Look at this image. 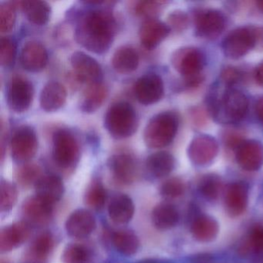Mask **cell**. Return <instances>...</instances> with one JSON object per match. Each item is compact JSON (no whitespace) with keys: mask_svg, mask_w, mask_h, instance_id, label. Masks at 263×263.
<instances>
[{"mask_svg":"<svg viewBox=\"0 0 263 263\" xmlns=\"http://www.w3.org/2000/svg\"><path fill=\"white\" fill-rule=\"evenodd\" d=\"M178 127V118L172 111L154 116L144 128V141L151 148H162L172 143Z\"/></svg>","mask_w":263,"mask_h":263,"instance_id":"7a4b0ae2","label":"cell"},{"mask_svg":"<svg viewBox=\"0 0 263 263\" xmlns=\"http://www.w3.org/2000/svg\"><path fill=\"white\" fill-rule=\"evenodd\" d=\"M180 215L178 209L171 203L162 202L154 208L152 221L158 230H169L177 226Z\"/></svg>","mask_w":263,"mask_h":263,"instance_id":"4316f807","label":"cell"},{"mask_svg":"<svg viewBox=\"0 0 263 263\" xmlns=\"http://www.w3.org/2000/svg\"><path fill=\"white\" fill-rule=\"evenodd\" d=\"M249 185L244 181L229 184L224 195V205L230 216H239L244 213L249 201Z\"/></svg>","mask_w":263,"mask_h":263,"instance_id":"ac0fdd59","label":"cell"},{"mask_svg":"<svg viewBox=\"0 0 263 263\" xmlns=\"http://www.w3.org/2000/svg\"><path fill=\"white\" fill-rule=\"evenodd\" d=\"M116 29V21L110 12L92 10L80 18L75 30V37L89 51L102 54L111 47Z\"/></svg>","mask_w":263,"mask_h":263,"instance_id":"6da1fadb","label":"cell"},{"mask_svg":"<svg viewBox=\"0 0 263 263\" xmlns=\"http://www.w3.org/2000/svg\"><path fill=\"white\" fill-rule=\"evenodd\" d=\"M255 113L258 119L263 123V96L258 100L255 104Z\"/></svg>","mask_w":263,"mask_h":263,"instance_id":"7dc6e473","label":"cell"},{"mask_svg":"<svg viewBox=\"0 0 263 263\" xmlns=\"http://www.w3.org/2000/svg\"><path fill=\"white\" fill-rule=\"evenodd\" d=\"M34 95L33 84L25 78H13L7 91V101L10 110L15 113L27 111L31 105Z\"/></svg>","mask_w":263,"mask_h":263,"instance_id":"52a82bcc","label":"cell"},{"mask_svg":"<svg viewBox=\"0 0 263 263\" xmlns=\"http://www.w3.org/2000/svg\"><path fill=\"white\" fill-rule=\"evenodd\" d=\"M167 24L155 19L147 20L143 23L139 30L141 44L147 50L156 47L170 33Z\"/></svg>","mask_w":263,"mask_h":263,"instance_id":"7402d4cb","label":"cell"},{"mask_svg":"<svg viewBox=\"0 0 263 263\" xmlns=\"http://www.w3.org/2000/svg\"><path fill=\"white\" fill-rule=\"evenodd\" d=\"M16 47L14 41L8 37L1 38L0 41V64L3 67H9L14 63Z\"/></svg>","mask_w":263,"mask_h":263,"instance_id":"ab89813d","label":"cell"},{"mask_svg":"<svg viewBox=\"0 0 263 263\" xmlns=\"http://www.w3.org/2000/svg\"><path fill=\"white\" fill-rule=\"evenodd\" d=\"M16 179L18 184L24 187L36 185L41 175V168L37 164H25L21 166L16 172Z\"/></svg>","mask_w":263,"mask_h":263,"instance_id":"e575fe53","label":"cell"},{"mask_svg":"<svg viewBox=\"0 0 263 263\" xmlns=\"http://www.w3.org/2000/svg\"><path fill=\"white\" fill-rule=\"evenodd\" d=\"M218 142L209 135H199L192 140L187 148L189 159L195 165L205 166L218 155Z\"/></svg>","mask_w":263,"mask_h":263,"instance_id":"8fae6325","label":"cell"},{"mask_svg":"<svg viewBox=\"0 0 263 263\" xmlns=\"http://www.w3.org/2000/svg\"><path fill=\"white\" fill-rule=\"evenodd\" d=\"M184 183L180 178H172L166 180L160 187L161 195L166 199H175L184 194Z\"/></svg>","mask_w":263,"mask_h":263,"instance_id":"f35d334b","label":"cell"},{"mask_svg":"<svg viewBox=\"0 0 263 263\" xmlns=\"http://www.w3.org/2000/svg\"><path fill=\"white\" fill-rule=\"evenodd\" d=\"M213 257L210 254H198L191 258V263H212Z\"/></svg>","mask_w":263,"mask_h":263,"instance_id":"bcb514c9","label":"cell"},{"mask_svg":"<svg viewBox=\"0 0 263 263\" xmlns=\"http://www.w3.org/2000/svg\"><path fill=\"white\" fill-rule=\"evenodd\" d=\"M20 61L27 71L36 73L45 68L48 61V53L41 43L30 41L21 50Z\"/></svg>","mask_w":263,"mask_h":263,"instance_id":"d6986e66","label":"cell"},{"mask_svg":"<svg viewBox=\"0 0 263 263\" xmlns=\"http://www.w3.org/2000/svg\"><path fill=\"white\" fill-rule=\"evenodd\" d=\"M241 73L239 70L234 67H229L224 68L221 73V78L228 85H232L241 80Z\"/></svg>","mask_w":263,"mask_h":263,"instance_id":"ee69618b","label":"cell"},{"mask_svg":"<svg viewBox=\"0 0 263 263\" xmlns=\"http://www.w3.org/2000/svg\"><path fill=\"white\" fill-rule=\"evenodd\" d=\"M37 147V137L31 127L24 125L16 129L10 141L11 155L15 161L27 162L35 156Z\"/></svg>","mask_w":263,"mask_h":263,"instance_id":"8992f818","label":"cell"},{"mask_svg":"<svg viewBox=\"0 0 263 263\" xmlns=\"http://www.w3.org/2000/svg\"><path fill=\"white\" fill-rule=\"evenodd\" d=\"M248 108L247 97L240 90L229 89L223 93L219 101L214 103L212 112L220 121L235 122L246 116Z\"/></svg>","mask_w":263,"mask_h":263,"instance_id":"277c9868","label":"cell"},{"mask_svg":"<svg viewBox=\"0 0 263 263\" xmlns=\"http://www.w3.org/2000/svg\"><path fill=\"white\" fill-rule=\"evenodd\" d=\"M175 165V158L167 152H155L146 161L147 172L157 178L167 176L173 171Z\"/></svg>","mask_w":263,"mask_h":263,"instance_id":"83f0119b","label":"cell"},{"mask_svg":"<svg viewBox=\"0 0 263 263\" xmlns=\"http://www.w3.org/2000/svg\"><path fill=\"white\" fill-rule=\"evenodd\" d=\"M96 218L89 210L77 209L70 214L65 223L67 233L75 238H84L96 229Z\"/></svg>","mask_w":263,"mask_h":263,"instance_id":"2e32d148","label":"cell"},{"mask_svg":"<svg viewBox=\"0 0 263 263\" xmlns=\"http://www.w3.org/2000/svg\"><path fill=\"white\" fill-rule=\"evenodd\" d=\"M249 244L251 249L255 253L263 252V226H254L251 229L249 235Z\"/></svg>","mask_w":263,"mask_h":263,"instance_id":"7bdbcfd3","label":"cell"},{"mask_svg":"<svg viewBox=\"0 0 263 263\" xmlns=\"http://www.w3.org/2000/svg\"><path fill=\"white\" fill-rule=\"evenodd\" d=\"M30 235V226L24 221L6 226L0 232V250L7 252L16 249L24 244Z\"/></svg>","mask_w":263,"mask_h":263,"instance_id":"44dd1931","label":"cell"},{"mask_svg":"<svg viewBox=\"0 0 263 263\" xmlns=\"http://www.w3.org/2000/svg\"><path fill=\"white\" fill-rule=\"evenodd\" d=\"M236 160L244 170L258 171L263 165V144L255 140L242 141L237 147Z\"/></svg>","mask_w":263,"mask_h":263,"instance_id":"e0dca14e","label":"cell"},{"mask_svg":"<svg viewBox=\"0 0 263 263\" xmlns=\"http://www.w3.org/2000/svg\"><path fill=\"white\" fill-rule=\"evenodd\" d=\"M16 7L12 3L0 5V30L2 33L11 31L16 23Z\"/></svg>","mask_w":263,"mask_h":263,"instance_id":"74e56055","label":"cell"},{"mask_svg":"<svg viewBox=\"0 0 263 263\" xmlns=\"http://www.w3.org/2000/svg\"><path fill=\"white\" fill-rule=\"evenodd\" d=\"M255 78L258 84L263 86V62L258 64V67L255 69Z\"/></svg>","mask_w":263,"mask_h":263,"instance_id":"c3c4849f","label":"cell"},{"mask_svg":"<svg viewBox=\"0 0 263 263\" xmlns=\"http://www.w3.org/2000/svg\"><path fill=\"white\" fill-rule=\"evenodd\" d=\"M17 187L11 181H2L0 184V210L2 212L11 210L18 199Z\"/></svg>","mask_w":263,"mask_h":263,"instance_id":"8d00e7d4","label":"cell"},{"mask_svg":"<svg viewBox=\"0 0 263 263\" xmlns=\"http://www.w3.org/2000/svg\"><path fill=\"white\" fill-rule=\"evenodd\" d=\"M221 181L218 175H207L201 178L198 184L200 194L205 199L213 201L217 199L221 193Z\"/></svg>","mask_w":263,"mask_h":263,"instance_id":"d590c367","label":"cell"},{"mask_svg":"<svg viewBox=\"0 0 263 263\" xmlns=\"http://www.w3.org/2000/svg\"><path fill=\"white\" fill-rule=\"evenodd\" d=\"M219 231L218 221L209 215H199L191 224V232L195 239L201 242L213 241Z\"/></svg>","mask_w":263,"mask_h":263,"instance_id":"484cf974","label":"cell"},{"mask_svg":"<svg viewBox=\"0 0 263 263\" xmlns=\"http://www.w3.org/2000/svg\"><path fill=\"white\" fill-rule=\"evenodd\" d=\"M195 26L198 36L213 39L224 30L226 19L224 15L218 10H201L195 16Z\"/></svg>","mask_w":263,"mask_h":263,"instance_id":"5bb4252c","label":"cell"},{"mask_svg":"<svg viewBox=\"0 0 263 263\" xmlns=\"http://www.w3.org/2000/svg\"><path fill=\"white\" fill-rule=\"evenodd\" d=\"M54 247V238L50 232L37 235L24 253L25 263H46Z\"/></svg>","mask_w":263,"mask_h":263,"instance_id":"ffe728a7","label":"cell"},{"mask_svg":"<svg viewBox=\"0 0 263 263\" xmlns=\"http://www.w3.org/2000/svg\"><path fill=\"white\" fill-rule=\"evenodd\" d=\"M67 95V90L62 84L55 81L47 83L40 98L41 108L46 112L59 110L65 104Z\"/></svg>","mask_w":263,"mask_h":263,"instance_id":"cb8c5ba5","label":"cell"},{"mask_svg":"<svg viewBox=\"0 0 263 263\" xmlns=\"http://www.w3.org/2000/svg\"><path fill=\"white\" fill-rule=\"evenodd\" d=\"M253 37L254 48L263 50V27H250Z\"/></svg>","mask_w":263,"mask_h":263,"instance_id":"f6af8a7d","label":"cell"},{"mask_svg":"<svg viewBox=\"0 0 263 263\" xmlns=\"http://www.w3.org/2000/svg\"><path fill=\"white\" fill-rule=\"evenodd\" d=\"M80 157V147L76 138L65 129H60L53 137V159L58 167H74Z\"/></svg>","mask_w":263,"mask_h":263,"instance_id":"5b68a950","label":"cell"},{"mask_svg":"<svg viewBox=\"0 0 263 263\" xmlns=\"http://www.w3.org/2000/svg\"><path fill=\"white\" fill-rule=\"evenodd\" d=\"M36 195L43 199L54 204L62 198L64 184L58 175H43L35 185Z\"/></svg>","mask_w":263,"mask_h":263,"instance_id":"d4e9b609","label":"cell"},{"mask_svg":"<svg viewBox=\"0 0 263 263\" xmlns=\"http://www.w3.org/2000/svg\"><path fill=\"white\" fill-rule=\"evenodd\" d=\"M107 96V89L101 83L89 84L83 93L81 109L87 114L97 111L102 105Z\"/></svg>","mask_w":263,"mask_h":263,"instance_id":"f1b7e54d","label":"cell"},{"mask_svg":"<svg viewBox=\"0 0 263 263\" xmlns=\"http://www.w3.org/2000/svg\"><path fill=\"white\" fill-rule=\"evenodd\" d=\"M109 169L117 183L123 185L132 184L138 175L136 161L128 154H118L109 158Z\"/></svg>","mask_w":263,"mask_h":263,"instance_id":"4fadbf2b","label":"cell"},{"mask_svg":"<svg viewBox=\"0 0 263 263\" xmlns=\"http://www.w3.org/2000/svg\"><path fill=\"white\" fill-rule=\"evenodd\" d=\"M109 217L115 224H126L135 215V207L133 201L125 194L114 195L108 204Z\"/></svg>","mask_w":263,"mask_h":263,"instance_id":"603a6c76","label":"cell"},{"mask_svg":"<svg viewBox=\"0 0 263 263\" xmlns=\"http://www.w3.org/2000/svg\"><path fill=\"white\" fill-rule=\"evenodd\" d=\"M107 199V192L100 180H93L90 183L85 194L84 202L93 210H100L105 205Z\"/></svg>","mask_w":263,"mask_h":263,"instance_id":"d6a6232c","label":"cell"},{"mask_svg":"<svg viewBox=\"0 0 263 263\" xmlns=\"http://www.w3.org/2000/svg\"><path fill=\"white\" fill-rule=\"evenodd\" d=\"M111 63L114 69L118 73H132L138 68L139 56L135 49L125 46L117 49L112 58Z\"/></svg>","mask_w":263,"mask_h":263,"instance_id":"f546056e","label":"cell"},{"mask_svg":"<svg viewBox=\"0 0 263 263\" xmlns=\"http://www.w3.org/2000/svg\"><path fill=\"white\" fill-rule=\"evenodd\" d=\"M70 64L78 79L91 84L99 82L102 78V69L99 63L84 52H74L70 57Z\"/></svg>","mask_w":263,"mask_h":263,"instance_id":"7c38bea8","label":"cell"},{"mask_svg":"<svg viewBox=\"0 0 263 263\" xmlns=\"http://www.w3.org/2000/svg\"><path fill=\"white\" fill-rule=\"evenodd\" d=\"M257 7H258V10L263 13V0H261V1H258L256 3Z\"/></svg>","mask_w":263,"mask_h":263,"instance_id":"681fc988","label":"cell"},{"mask_svg":"<svg viewBox=\"0 0 263 263\" xmlns=\"http://www.w3.org/2000/svg\"><path fill=\"white\" fill-rule=\"evenodd\" d=\"M111 240L116 250L127 256L135 255L139 249V238L130 229L115 231L112 234Z\"/></svg>","mask_w":263,"mask_h":263,"instance_id":"1f68e13d","label":"cell"},{"mask_svg":"<svg viewBox=\"0 0 263 263\" xmlns=\"http://www.w3.org/2000/svg\"><path fill=\"white\" fill-rule=\"evenodd\" d=\"M135 95L141 104L151 105L162 98L164 87L162 79L156 73H147L135 84Z\"/></svg>","mask_w":263,"mask_h":263,"instance_id":"30bf717a","label":"cell"},{"mask_svg":"<svg viewBox=\"0 0 263 263\" xmlns=\"http://www.w3.org/2000/svg\"><path fill=\"white\" fill-rule=\"evenodd\" d=\"M161 3L155 2V1H141L135 6V12L137 14L144 17L148 18V20L154 19L153 16L158 14L159 11Z\"/></svg>","mask_w":263,"mask_h":263,"instance_id":"b9f144b4","label":"cell"},{"mask_svg":"<svg viewBox=\"0 0 263 263\" xmlns=\"http://www.w3.org/2000/svg\"><path fill=\"white\" fill-rule=\"evenodd\" d=\"M16 4L22 9L29 21L35 25H45L50 20L51 10L49 4L44 1L31 0Z\"/></svg>","mask_w":263,"mask_h":263,"instance_id":"4dcf8cb0","label":"cell"},{"mask_svg":"<svg viewBox=\"0 0 263 263\" xmlns=\"http://www.w3.org/2000/svg\"><path fill=\"white\" fill-rule=\"evenodd\" d=\"M172 63L178 73L185 78L198 76L204 65V56L199 49L183 47L172 55Z\"/></svg>","mask_w":263,"mask_h":263,"instance_id":"ba28073f","label":"cell"},{"mask_svg":"<svg viewBox=\"0 0 263 263\" xmlns=\"http://www.w3.org/2000/svg\"><path fill=\"white\" fill-rule=\"evenodd\" d=\"M22 213L29 222L36 226H45L53 218V204L36 195H33L23 203Z\"/></svg>","mask_w":263,"mask_h":263,"instance_id":"9a60e30c","label":"cell"},{"mask_svg":"<svg viewBox=\"0 0 263 263\" xmlns=\"http://www.w3.org/2000/svg\"><path fill=\"white\" fill-rule=\"evenodd\" d=\"M254 48L250 27H239L229 33L222 42L224 55L231 59H238Z\"/></svg>","mask_w":263,"mask_h":263,"instance_id":"9c48e42d","label":"cell"},{"mask_svg":"<svg viewBox=\"0 0 263 263\" xmlns=\"http://www.w3.org/2000/svg\"><path fill=\"white\" fill-rule=\"evenodd\" d=\"M104 127L110 135L117 139L132 136L138 128L136 111L128 103L113 104L104 115Z\"/></svg>","mask_w":263,"mask_h":263,"instance_id":"3957f363","label":"cell"},{"mask_svg":"<svg viewBox=\"0 0 263 263\" xmlns=\"http://www.w3.org/2000/svg\"><path fill=\"white\" fill-rule=\"evenodd\" d=\"M189 19L187 15L181 10L172 12L167 17V24L169 28L175 31H183L189 27Z\"/></svg>","mask_w":263,"mask_h":263,"instance_id":"60d3db41","label":"cell"},{"mask_svg":"<svg viewBox=\"0 0 263 263\" xmlns=\"http://www.w3.org/2000/svg\"><path fill=\"white\" fill-rule=\"evenodd\" d=\"M93 253L91 249L82 243H70L62 254L64 263H90Z\"/></svg>","mask_w":263,"mask_h":263,"instance_id":"836d02e7","label":"cell"}]
</instances>
